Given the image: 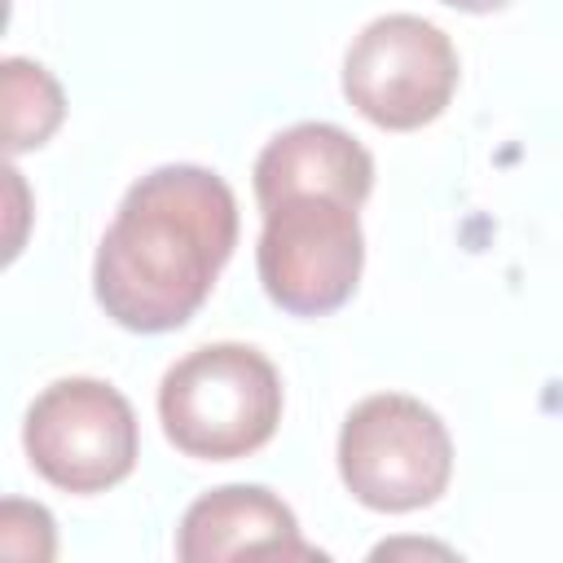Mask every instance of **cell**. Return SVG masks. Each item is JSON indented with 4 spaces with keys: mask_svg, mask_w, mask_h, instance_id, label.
<instances>
[{
    "mask_svg": "<svg viewBox=\"0 0 563 563\" xmlns=\"http://www.w3.org/2000/svg\"><path fill=\"white\" fill-rule=\"evenodd\" d=\"M167 440L207 462H233L264 449L282 422V378L246 343H207L180 356L158 387Z\"/></svg>",
    "mask_w": 563,
    "mask_h": 563,
    "instance_id": "7a4b0ae2",
    "label": "cell"
},
{
    "mask_svg": "<svg viewBox=\"0 0 563 563\" xmlns=\"http://www.w3.org/2000/svg\"><path fill=\"white\" fill-rule=\"evenodd\" d=\"M374 189L369 150L334 123H295L255 158V202L268 211L295 194H339L361 207Z\"/></svg>",
    "mask_w": 563,
    "mask_h": 563,
    "instance_id": "ba28073f",
    "label": "cell"
},
{
    "mask_svg": "<svg viewBox=\"0 0 563 563\" xmlns=\"http://www.w3.org/2000/svg\"><path fill=\"white\" fill-rule=\"evenodd\" d=\"M185 563H224V559H321L317 545L299 537V523L286 501L260 484H229L198 497L176 537Z\"/></svg>",
    "mask_w": 563,
    "mask_h": 563,
    "instance_id": "52a82bcc",
    "label": "cell"
},
{
    "mask_svg": "<svg viewBox=\"0 0 563 563\" xmlns=\"http://www.w3.org/2000/svg\"><path fill=\"white\" fill-rule=\"evenodd\" d=\"M453 9H466V13H493V9H506L510 0H444Z\"/></svg>",
    "mask_w": 563,
    "mask_h": 563,
    "instance_id": "8fae6325",
    "label": "cell"
},
{
    "mask_svg": "<svg viewBox=\"0 0 563 563\" xmlns=\"http://www.w3.org/2000/svg\"><path fill=\"white\" fill-rule=\"evenodd\" d=\"M31 466L66 493H101L136 466V413L101 378H57L26 409Z\"/></svg>",
    "mask_w": 563,
    "mask_h": 563,
    "instance_id": "8992f818",
    "label": "cell"
},
{
    "mask_svg": "<svg viewBox=\"0 0 563 563\" xmlns=\"http://www.w3.org/2000/svg\"><path fill=\"white\" fill-rule=\"evenodd\" d=\"M339 475L369 510L431 506L453 475V440L435 409L413 396H365L339 431Z\"/></svg>",
    "mask_w": 563,
    "mask_h": 563,
    "instance_id": "3957f363",
    "label": "cell"
},
{
    "mask_svg": "<svg viewBox=\"0 0 563 563\" xmlns=\"http://www.w3.org/2000/svg\"><path fill=\"white\" fill-rule=\"evenodd\" d=\"M0 92H4V150L9 154L35 150L57 132V123L66 114V101H62L57 79L40 62L4 57Z\"/></svg>",
    "mask_w": 563,
    "mask_h": 563,
    "instance_id": "9c48e42d",
    "label": "cell"
},
{
    "mask_svg": "<svg viewBox=\"0 0 563 563\" xmlns=\"http://www.w3.org/2000/svg\"><path fill=\"white\" fill-rule=\"evenodd\" d=\"M264 295L295 317L343 308L361 282L365 238L356 207L339 194H295L264 211L255 246Z\"/></svg>",
    "mask_w": 563,
    "mask_h": 563,
    "instance_id": "277c9868",
    "label": "cell"
},
{
    "mask_svg": "<svg viewBox=\"0 0 563 563\" xmlns=\"http://www.w3.org/2000/svg\"><path fill=\"white\" fill-rule=\"evenodd\" d=\"M233 246V189L194 163L154 167L123 194L97 246V303L136 334L176 330L207 303Z\"/></svg>",
    "mask_w": 563,
    "mask_h": 563,
    "instance_id": "6da1fadb",
    "label": "cell"
},
{
    "mask_svg": "<svg viewBox=\"0 0 563 563\" xmlns=\"http://www.w3.org/2000/svg\"><path fill=\"white\" fill-rule=\"evenodd\" d=\"M457 88L449 35L413 13L374 18L343 57V97L387 132H413L444 114Z\"/></svg>",
    "mask_w": 563,
    "mask_h": 563,
    "instance_id": "5b68a950",
    "label": "cell"
},
{
    "mask_svg": "<svg viewBox=\"0 0 563 563\" xmlns=\"http://www.w3.org/2000/svg\"><path fill=\"white\" fill-rule=\"evenodd\" d=\"M0 550L13 559H48L53 554V519L44 506L4 501L0 510Z\"/></svg>",
    "mask_w": 563,
    "mask_h": 563,
    "instance_id": "30bf717a",
    "label": "cell"
}]
</instances>
